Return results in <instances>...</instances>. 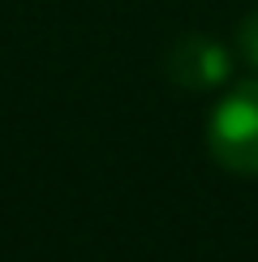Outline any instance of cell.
I'll use <instances>...</instances> for the list:
<instances>
[{
	"mask_svg": "<svg viewBox=\"0 0 258 262\" xmlns=\"http://www.w3.org/2000/svg\"><path fill=\"white\" fill-rule=\"evenodd\" d=\"M211 155L228 172H258V82H245L211 116Z\"/></svg>",
	"mask_w": 258,
	"mask_h": 262,
	"instance_id": "cell-1",
	"label": "cell"
},
{
	"mask_svg": "<svg viewBox=\"0 0 258 262\" xmlns=\"http://www.w3.org/2000/svg\"><path fill=\"white\" fill-rule=\"evenodd\" d=\"M172 78L181 86H189V91H198V86H211L224 78V52L215 48L211 39H185L177 52H172Z\"/></svg>",
	"mask_w": 258,
	"mask_h": 262,
	"instance_id": "cell-2",
	"label": "cell"
},
{
	"mask_svg": "<svg viewBox=\"0 0 258 262\" xmlns=\"http://www.w3.org/2000/svg\"><path fill=\"white\" fill-rule=\"evenodd\" d=\"M241 52L258 64V17H250V21H245V30H241Z\"/></svg>",
	"mask_w": 258,
	"mask_h": 262,
	"instance_id": "cell-3",
	"label": "cell"
}]
</instances>
